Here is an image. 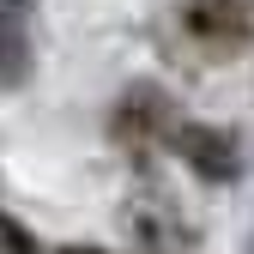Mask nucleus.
Masks as SVG:
<instances>
[{"label":"nucleus","instance_id":"obj_1","mask_svg":"<svg viewBox=\"0 0 254 254\" xmlns=\"http://www.w3.org/2000/svg\"><path fill=\"white\" fill-rule=\"evenodd\" d=\"M182 151H194L206 176H230V151L218 145L212 133H200V127H188V133H182Z\"/></svg>","mask_w":254,"mask_h":254},{"label":"nucleus","instance_id":"obj_2","mask_svg":"<svg viewBox=\"0 0 254 254\" xmlns=\"http://www.w3.org/2000/svg\"><path fill=\"white\" fill-rule=\"evenodd\" d=\"M67 254H97V248H67Z\"/></svg>","mask_w":254,"mask_h":254}]
</instances>
